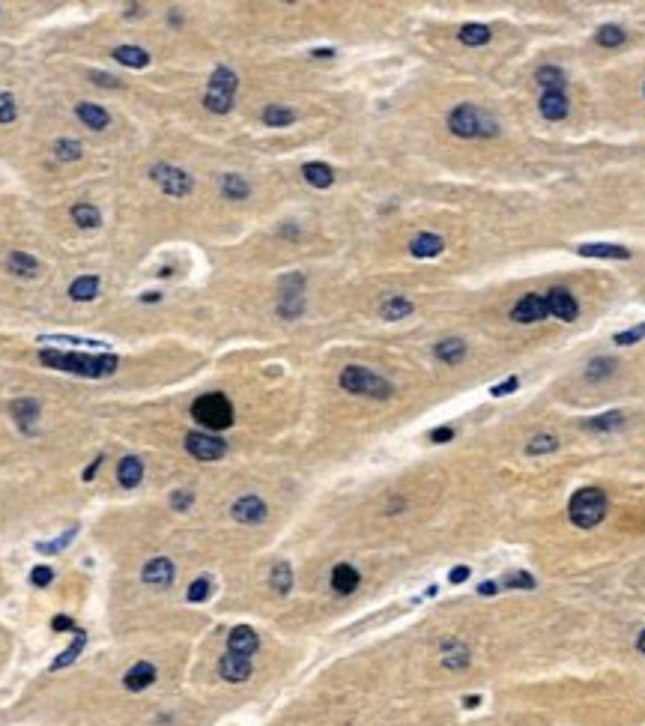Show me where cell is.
Wrapping results in <instances>:
<instances>
[{"label":"cell","mask_w":645,"mask_h":726,"mask_svg":"<svg viewBox=\"0 0 645 726\" xmlns=\"http://www.w3.org/2000/svg\"><path fill=\"white\" fill-rule=\"evenodd\" d=\"M39 362L54 371H66V374H78V377H111L117 371V356L102 353V356H87V353H60V350H42Z\"/></svg>","instance_id":"cell-1"},{"label":"cell","mask_w":645,"mask_h":726,"mask_svg":"<svg viewBox=\"0 0 645 726\" xmlns=\"http://www.w3.org/2000/svg\"><path fill=\"white\" fill-rule=\"evenodd\" d=\"M192 416L197 424H204L209 431H224L233 424V404L221 392H209L192 404Z\"/></svg>","instance_id":"cell-2"},{"label":"cell","mask_w":645,"mask_h":726,"mask_svg":"<svg viewBox=\"0 0 645 726\" xmlns=\"http://www.w3.org/2000/svg\"><path fill=\"white\" fill-rule=\"evenodd\" d=\"M340 389L350 395H364V398H379V400L391 398V383L362 365H347L340 371Z\"/></svg>","instance_id":"cell-3"},{"label":"cell","mask_w":645,"mask_h":726,"mask_svg":"<svg viewBox=\"0 0 645 726\" xmlns=\"http://www.w3.org/2000/svg\"><path fill=\"white\" fill-rule=\"evenodd\" d=\"M606 517V496L601 487H583L571 496V520L579 529H591Z\"/></svg>","instance_id":"cell-4"},{"label":"cell","mask_w":645,"mask_h":726,"mask_svg":"<svg viewBox=\"0 0 645 726\" xmlns=\"http://www.w3.org/2000/svg\"><path fill=\"white\" fill-rule=\"evenodd\" d=\"M236 87H239V78L231 72L219 66L212 72L209 78V87H207V96H204V105L212 111V114H227V111L233 108V96H236Z\"/></svg>","instance_id":"cell-5"},{"label":"cell","mask_w":645,"mask_h":726,"mask_svg":"<svg viewBox=\"0 0 645 726\" xmlns=\"http://www.w3.org/2000/svg\"><path fill=\"white\" fill-rule=\"evenodd\" d=\"M448 129L457 137H478V135H496V123L481 114L475 105H457L448 114Z\"/></svg>","instance_id":"cell-6"},{"label":"cell","mask_w":645,"mask_h":726,"mask_svg":"<svg viewBox=\"0 0 645 726\" xmlns=\"http://www.w3.org/2000/svg\"><path fill=\"white\" fill-rule=\"evenodd\" d=\"M305 311V278L302 275H287L281 281V302H278V314L284 320H296Z\"/></svg>","instance_id":"cell-7"},{"label":"cell","mask_w":645,"mask_h":726,"mask_svg":"<svg viewBox=\"0 0 645 726\" xmlns=\"http://www.w3.org/2000/svg\"><path fill=\"white\" fill-rule=\"evenodd\" d=\"M149 173H153V180H156L159 189H161L164 195H171V197H185L188 192L195 189V180L188 177L185 171L173 168V165H156Z\"/></svg>","instance_id":"cell-8"},{"label":"cell","mask_w":645,"mask_h":726,"mask_svg":"<svg viewBox=\"0 0 645 726\" xmlns=\"http://www.w3.org/2000/svg\"><path fill=\"white\" fill-rule=\"evenodd\" d=\"M185 448H188V455L197 457V460H219L227 452L224 440L209 436V433H188L185 436Z\"/></svg>","instance_id":"cell-9"},{"label":"cell","mask_w":645,"mask_h":726,"mask_svg":"<svg viewBox=\"0 0 645 726\" xmlns=\"http://www.w3.org/2000/svg\"><path fill=\"white\" fill-rule=\"evenodd\" d=\"M547 314H550V311H547V299L538 296V293H529V296H523L520 302L514 305L511 320H517V323H538Z\"/></svg>","instance_id":"cell-10"},{"label":"cell","mask_w":645,"mask_h":726,"mask_svg":"<svg viewBox=\"0 0 645 726\" xmlns=\"http://www.w3.org/2000/svg\"><path fill=\"white\" fill-rule=\"evenodd\" d=\"M547 311L553 317H559V320H565V323H571V320H577V314H579V308H577V299L565 290V287H555V290H550L547 296Z\"/></svg>","instance_id":"cell-11"},{"label":"cell","mask_w":645,"mask_h":726,"mask_svg":"<svg viewBox=\"0 0 645 726\" xmlns=\"http://www.w3.org/2000/svg\"><path fill=\"white\" fill-rule=\"evenodd\" d=\"M219 672H221V679H224V682H233V684L245 682L248 675H251V658H242V655L227 652V655L219 660Z\"/></svg>","instance_id":"cell-12"},{"label":"cell","mask_w":645,"mask_h":726,"mask_svg":"<svg viewBox=\"0 0 645 726\" xmlns=\"http://www.w3.org/2000/svg\"><path fill=\"white\" fill-rule=\"evenodd\" d=\"M227 648H231L233 655H242V658H251L260 648V640H257V634L248 628V625H239V628H233L231 631V636H227Z\"/></svg>","instance_id":"cell-13"},{"label":"cell","mask_w":645,"mask_h":726,"mask_svg":"<svg viewBox=\"0 0 645 726\" xmlns=\"http://www.w3.org/2000/svg\"><path fill=\"white\" fill-rule=\"evenodd\" d=\"M231 511H233V520H239V523H260V520H266V503L257 499V496L236 499Z\"/></svg>","instance_id":"cell-14"},{"label":"cell","mask_w":645,"mask_h":726,"mask_svg":"<svg viewBox=\"0 0 645 726\" xmlns=\"http://www.w3.org/2000/svg\"><path fill=\"white\" fill-rule=\"evenodd\" d=\"M141 577H144V583H149V586H171V583H173V562L164 559V556L149 559L147 565H144Z\"/></svg>","instance_id":"cell-15"},{"label":"cell","mask_w":645,"mask_h":726,"mask_svg":"<svg viewBox=\"0 0 645 726\" xmlns=\"http://www.w3.org/2000/svg\"><path fill=\"white\" fill-rule=\"evenodd\" d=\"M159 679V672H156V667L153 663H147V660H137L135 667L123 675V684L129 687V691H147L149 684H153Z\"/></svg>","instance_id":"cell-16"},{"label":"cell","mask_w":645,"mask_h":726,"mask_svg":"<svg viewBox=\"0 0 645 726\" xmlns=\"http://www.w3.org/2000/svg\"><path fill=\"white\" fill-rule=\"evenodd\" d=\"M75 114H78V120L84 123L87 129H93V132L108 129V123H111L108 111L99 108V105H90V102H78V105H75Z\"/></svg>","instance_id":"cell-17"},{"label":"cell","mask_w":645,"mask_h":726,"mask_svg":"<svg viewBox=\"0 0 645 726\" xmlns=\"http://www.w3.org/2000/svg\"><path fill=\"white\" fill-rule=\"evenodd\" d=\"M12 416H16L18 428H21L24 433H33L36 419H39V404H36V400H30V398H21V400H16V404H12Z\"/></svg>","instance_id":"cell-18"},{"label":"cell","mask_w":645,"mask_h":726,"mask_svg":"<svg viewBox=\"0 0 645 726\" xmlns=\"http://www.w3.org/2000/svg\"><path fill=\"white\" fill-rule=\"evenodd\" d=\"M541 114L543 120H565L567 117V99L559 90H550L541 96Z\"/></svg>","instance_id":"cell-19"},{"label":"cell","mask_w":645,"mask_h":726,"mask_svg":"<svg viewBox=\"0 0 645 726\" xmlns=\"http://www.w3.org/2000/svg\"><path fill=\"white\" fill-rule=\"evenodd\" d=\"M117 479H120L123 487H137V484H141V479H144V463H141V457H135V455L123 457L120 467H117Z\"/></svg>","instance_id":"cell-20"},{"label":"cell","mask_w":645,"mask_h":726,"mask_svg":"<svg viewBox=\"0 0 645 726\" xmlns=\"http://www.w3.org/2000/svg\"><path fill=\"white\" fill-rule=\"evenodd\" d=\"M442 248H446V242H442L436 233H419L410 242V254L412 257H436Z\"/></svg>","instance_id":"cell-21"},{"label":"cell","mask_w":645,"mask_h":726,"mask_svg":"<svg viewBox=\"0 0 645 726\" xmlns=\"http://www.w3.org/2000/svg\"><path fill=\"white\" fill-rule=\"evenodd\" d=\"M356 586H359V571L352 568V565H338L335 571H332V589L338 592V595H350V592H356Z\"/></svg>","instance_id":"cell-22"},{"label":"cell","mask_w":645,"mask_h":726,"mask_svg":"<svg viewBox=\"0 0 645 726\" xmlns=\"http://www.w3.org/2000/svg\"><path fill=\"white\" fill-rule=\"evenodd\" d=\"M302 177H305V180L314 185V189H328V185L335 183L332 168L323 165V161H308V165L302 168Z\"/></svg>","instance_id":"cell-23"},{"label":"cell","mask_w":645,"mask_h":726,"mask_svg":"<svg viewBox=\"0 0 645 726\" xmlns=\"http://www.w3.org/2000/svg\"><path fill=\"white\" fill-rule=\"evenodd\" d=\"M583 257H613V260H627L630 257V252L625 245H606V242H586V245H579L577 248Z\"/></svg>","instance_id":"cell-24"},{"label":"cell","mask_w":645,"mask_h":726,"mask_svg":"<svg viewBox=\"0 0 645 726\" xmlns=\"http://www.w3.org/2000/svg\"><path fill=\"white\" fill-rule=\"evenodd\" d=\"M113 60H117V63H123V66H129V69H144V66L149 63V54L144 51V48L120 45V48H113Z\"/></svg>","instance_id":"cell-25"},{"label":"cell","mask_w":645,"mask_h":726,"mask_svg":"<svg viewBox=\"0 0 645 726\" xmlns=\"http://www.w3.org/2000/svg\"><path fill=\"white\" fill-rule=\"evenodd\" d=\"M442 663H446V670H463L466 663H469V648L463 643H454L448 640L442 646Z\"/></svg>","instance_id":"cell-26"},{"label":"cell","mask_w":645,"mask_h":726,"mask_svg":"<svg viewBox=\"0 0 645 726\" xmlns=\"http://www.w3.org/2000/svg\"><path fill=\"white\" fill-rule=\"evenodd\" d=\"M434 356L439 362H446V365H457V362L466 356V344L457 341V338H448V341H439L434 347Z\"/></svg>","instance_id":"cell-27"},{"label":"cell","mask_w":645,"mask_h":726,"mask_svg":"<svg viewBox=\"0 0 645 726\" xmlns=\"http://www.w3.org/2000/svg\"><path fill=\"white\" fill-rule=\"evenodd\" d=\"M99 293V278L96 275H81V278H75L72 287H69V296L75 302H90V299Z\"/></svg>","instance_id":"cell-28"},{"label":"cell","mask_w":645,"mask_h":726,"mask_svg":"<svg viewBox=\"0 0 645 726\" xmlns=\"http://www.w3.org/2000/svg\"><path fill=\"white\" fill-rule=\"evenodd\" d=\"M407 314H412V302L403 296H388L383 305H379V317L383 320H403Z\"/></svg>","instance_id":"cell-29"},{"label":"cell","mask_w":645,"mask_h":726,"mask_svg":"<svg viewBox=\"0 0 645 726\" xmlns=\"http://www.w3.org/2000/svg\"><path fill=\"white\" fill-rule=\"evenodd\" d=\"M72 634H75L72 646H69L66 652H63V655L51 663V670H63V667H69V663H75V660H78V655L84 652V646H87V631H78V628H75Z\"/></svg>","instance_id":"cell-30"},{"label":"cell","mask_w":645,"mask_h":726,"mask_svg":"<svg viewBox=\"0 0 645 726\" xmlns=\"http://www.w3.org/2000/svg\"><path fill=\"white\" fill-rule=\"evenodd\" d=\"M269 583L278 595H287L290 586H293V568L287 565V562H275L272 565V574H269Z\"/></svg>","instance_id":"cell-31"},{"label":"cell","mask_w":645,"mask_h":726,"mask_svg":"<svg viewBox=\"0 0 645 726\" xmlns=\"http://www.w3.org/2000/svg\"><path fill=\"white\" fill-rule=\"evenodd\" d=\"M9 269L16 275H24V278H33V275L39 272V260L30 257V254H24V252H12L9 254Z\"/></svg>","instance_id":"cell-32"},{"label":"cell","mask_w":645,"mask_h":726,"mask_svg":"<svg viewBox=\"0 0 645 726\" xmlns=\"http://www.w3.org/2000/svg\"><path fill=\"white\" fill-rule=\"evenodd\" d=\"M248 183L242 180V177H236V173H227V177H221V195L227 197V200H245L248 197Z\"/></svg>","instance_id":"cell-33"},{"label":"cell","mask_w":645,"mask_h":726,"mask_svg":"<svg viewBox=\"0 0 645 726\" xmlns=\"http://www.w3.org/2000/svg\"><path fill=\"white\" fill-rule=\"evenodd\" d=\"M72 219H75V224H81V228H99V224H102V212L93 204H75Z\"/></svg>","instance_id":"cell-34"},{"label":"cell","mask_w":645,"mask_h":726,"mask_svg":"<svg viewBox=\"0 0 645 726\" xmlns=\"http://www.w3.org/2000/svg\"><path fill=\"white\" fill-rule=\"evenodd\" d=\"M538 84L543 87V93H550V90H565V75H562V69H555V66H541L538 69Z\"/></svg>","instance_id":"cell-35"},{"label":"cell","mask_w":645,"mask_h":726,"mask_svg":"<svg viewBox=\"0 0 645 726\" xmlns=\"http://www.w3.org/2000/svg\"><path fill=\"white\" fill-rule=\"evenodd\" d=\"M457 39L463 45H484V42H490V27H484V24H463Z\"/></svg>","instance_id":"cell-36"},{"label":"cell","mask_w":645,"mask_h":726,"mask_svg":"<svg viewBox=\"0 0 645 726\" xmlns=\"http://www.w3.org/2000/svg\"><path fill=\"white\" fill-rule=\"evenodd\" d=\"M555 448H559V440H555L553 433H538V436H532V440H529L526 455L538 457V455H550V452H555Z\"/></svg>","instance_id":"cell-37"},{"label":"cell","mask_w":645,"mask_h":726,"mask_svg":"<svg viewBox=\"0 0 645 726\" xmlns=\"http://www.w3.org/2000/svg\"><path fill=\"white\" fill-rule=\"evenodd\" d=\"M293 120H296V114L284 105H269L263 111V123H266V126H290Z\"/></svg>","instance_id":"cell-38"},{"label":"cell","mask_w":645,"mask_h":726,"mask_svg":"<svg viewBox=\"0 0 645 726\" xmlns=\"http://www.w3.org/2000/svg\"><path fill=\"white\" fill-rule=\"evenodd\" d=\"M594 39H598V45H603V48H615V45L625 42V30L615 27V24H603Z\"/></svg>","instance_id":"cell-39"},{"label":"cell","mask_w":645,"mask_h":726,"mask_svg":"<svg viewBox=\"0 0 645 726\" xmlns=\"http://www.w3.org/2000/svg\"><path fill=\"white\" fill-rule=\"evenodd\" d=\"M622 424H625L622 412H606V416H601V419L586 422V428L589 431H613V428H622Z\"/></svg>","instance_id":"cell-40"},{"label":"cell","mask_w":645,"mask_h":726,"mask_svg":"<svg viewBox=\"0 0 645 726\" xmlns=\"http://www.w3.org/2000/svg\"><path fill=\"white\" fill-rule=\"evenodd\" d=\"M81 144L78 141H57L54 144V156L60 159V161H78L81 159Z\"/></svg>","instance_id":"cell-41"},{"label":"cell","mask_w":645,"mask_h":726,"mask_svg":"<svg viewBox=\"0 0 645 726\" xmlns=\"http://www.w3.org/2000/svg\"><path fill=\"white\" fill-rule=\"evenodd\" d=\"M90 344V347H108L105 341H93V338H63V335H45V338H39V344Z\"/></svg>","instance_id":"cell-42"},{"label":"cell","mask_w":645,"mask_h":726,"mask_svg":"<svg viewBox=\"0 0 645 726\" xmlns=\"http://www.w3.org/2000/svg\"><path fill=\"white\" fill-rule=\"evenodd\" d=\"M185 598L192 601V604H200V601H207V598H209V580H207V577H197L192 586H188Z\"/></svg>","instance_id":"cell-43"},{"label":"cell","mask_w":645,"mask_h":726,"mask_svg":"<svg viewBox=\"0 0 645 726\" xmlns=\"http://www.w3.org/2000/svg\"><path fill=\"white\" fill-rule=\"evenodd\" d=\"M16 114H18L16 99H12L9 93H0V123H12V120H16Z\"/></svg>","instance_id":"cell-44"},{"label":"cell","mask_w":645,"mask_h":726,"mask_svg":"<svg viewBox=\"0 0 645 726\" xmlns=\"http://www.w3.org/2000/svg\"><path fill=\"white\" fill-rule=\"evenodd\" d=\"M192 503H195V493H192V491H176V493L171 496L173 511H188V508H192Z\"/></svg>","instance_id":"cell-45"},{"label":"cell","mask_w":645,"mask_h":726,"mask_svg":"<svg viewBox=\"0 0 645 726\" xmlns=\"http://www.w3.org/2000/svg\"><path fill=\"white\" fill-rule=\"evenodd\" d=\"M72 535H75V529H69L66 535H60L57 541H51V544H36V550H39V553H57V550H63L72 541Z\"/></svg>","instance_id":"cell-46"},{"label":"cell","mask_w":645,"mask_h":726,"mask_svg":"<svg viewBox=\"0 0 645 726\" xmlns=\"http://www.w3.org/2000/svg\"><path fill=\"white\" fill-rule=\"evenodd\" d=\"M30 580H33V586H48L54 580V571L48 568V565H36L33 571H30Z\"/></svg>","instance_id":"cell-47"},{"label":"cell","mask_w":645,"mask_h":726,"mask_svg":"<svg viewBox=\"0 0 645 726\" xmlns=\"http://www.w3.org/2000/svg\"><path fill=\"white\" fill-rule=\"evenodd\" d=\"M639 338H645V326H637V329H627V332H618L615 335V344H637Z\"/></svg>","instance_id":"cell-48"},{"label":"cell","mask_w":645,"mask_h":726,"mask_svg":"<svg viewBox=\"0 0 645 726\" xmlns=\"http://www.w3.org/2000/svg\"><path fill=\"white\" fill-rule=\"evenodd\" d=\"M505 586H514V589H532L535 580H532V574H514V577H508Z\"/></svg>","instance_id":"cell-49"},{"label":"cell","mask_w":645,"mask_h":726,"mask_svg":"<svg viewBox=\"0 0 645 726\" xmlns=\"http://www.w3.org/2000/svg\"><path fill=\"white\" fill-rule=\"evenodd\" d=\"M610 371H613V359H601V362H591V371H589V377L594 380V377H598V374L603 377V374H610Z\"/></svg>","instance_id":"cell-50"},{"label":"cell","mask_w":645,"mask_h":726,"mask_svg":"<svg viewBox=\"0 0 645 726\" xmlns=\"http://www.w3.org/2000/svg\"><path fill=\"white\" fill-rule=\"evenodd\" d=\"M517 386H520V380L511 377V380H505V383H499V386H493V395H496V398H499V395H508V392L517 389Z\"/></svg>","instance_id":"cell-51"},{"label":"cell","mask_w":645,"mask_h":726,"mask_svg":"<svg viewBox=\"0 0 645 726\" xmlns=\"http://www.w3.org/2000/svg\"><path fill=\"white\" fill-rule=\"evenodd\" d=\"M451 436H454L451 428H436V431H430V440H434V443H448Z\"/></svg>","instance_id":"cell-52"},{"label":"cell","mask_w":645,"mask_h":726,"mask_svg":"<svg viewBox=\"0 0 645 726\" xmlns=\"http://www.w3.org/2000/svg\"><path fill=\"white\" fill-rule=\"evenodd\" d=\"M51 628H54V631H72L75 625H72V619H69V616H54Z\"/></svg>","instance_id":"cell-53"},{"label":"cell","mask_w":645,"mask_h":726,"mask_svg":"<svg viewBox=\"0 0 645 726\" xmlns=\"http://www.w3.org/2000/svg\"><path fill=\"white\" fill-rule=\"evenodd\" d=\"M466 577H469V568H454V571L448 574V580H451V583H463Z\"/></svg>","instance_id":"cell-54"},{"label":"cell","mask_w":645,"mask_h":726,"mask_svg":"<svg viewBox=\"0 0 645 726\" xmlns=\"http://www.w3.org/2000/svg\"><path fill=\"white\" fill-rule=\"evenodd\" d=\"M99 463H102V457H99L96 463H90V467H87V469H84V475H81V479H84V481H90V479H96V472H99Z\"/></svg>","instance_id":"cell-55"},{"label":"cell","mask_w":645,"mask_h":726,"mask_svg":"<svg viewBox=\"0 0 645 726\" xmlns=\"http://www.w3.org/2000/svg\"><path fill=\"white\" fill-rule=\"evenodd\" d=\"M496 589H499L496 583H481V586H478V592H481V595H496Z\"/></svg>","instance_id":"cell-56"},{"label":"cell","mask_w":645,"mask_h":726,"mask_svg":"<svg viewBox=\"0 0 645 726\" xmlns=\"http://www.w3.org/2000/svg\"><path fill=\"white\" fill-rule=\"evenodd\" d=\"M478 703H481V696H466V699H463V706H466V708H475Z\"/></svg>","instance_id":"cell-57"},{"label":"cell","mask_w":645,"mask_h":726,"mask_svg":"<svg viewBox=\"0 0 645 726\" xmlns=\"http://www.w3.org/2000/svg\"><path fill=\"white\" fill-rule=\"evenodd\" d=\"M311 57H320V60H323V57H332V48H320V51H314Z\"/></svg>","instance_id":"cell-58"},{"label":"cell","mask_w":645,"mask_h":726,"mask_svg":"<svg viewBox=\"0 0 645 726\" xmlns=\"http://www.w3.org/2000/svg\"><path fill=\"white\" fill-rule=\"evenodd\" d=\"M161 293H144V302H159Z\"/></svg>","instance_id":"cell-59"},{"label":"cell","mask_w":645,"mask_h":726,"mask_svg":"<svg viewBox=\"0 0 645 726\" xmlns=\"http://www.w3.org/2000/svg\"><path fill=\"white\" fill-rule=\"evenodd\" d=\"M637 646H639V652H642V655H645V631H642V634H639V640H637Z\"/></svg>","instance_id":"cell-60"}]
</instances>
